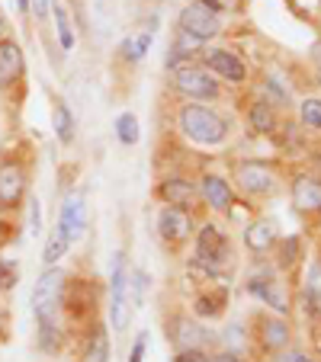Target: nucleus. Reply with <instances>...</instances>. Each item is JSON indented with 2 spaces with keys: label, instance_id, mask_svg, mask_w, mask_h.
Wrapping results in <instances>:
<instances>
[{
  "label": "nucleus",
  "instance_id": "12",
  "mask_svg": "<svg viewBox=\"0 0 321 362\" xmlns=\"http://www.w3.org/2000/svg\"><path fill=\"white\" fill-rule=\"evenodd\" d=\"M154 196L161 205H177V209H186V212H196L199 205V186L196 180L190 177H177V173H171V177H161L154 186Z\"/></svg>",
  "mask_w": 321,
  "mask_h": 362
},
{
  "label": "nucleus",
  "instance_id": "13",
  "mask_svg": "<svg viewBox=\"0 0 321 362\" xmlns=\"http://www.w3.org/2000/svg\"><path fill=\"white\" fill-rule=\"evenodd\" d=\"M177 29H184V33L196 35V39H203V42H212L222 33V16L215 13V10L203 7L199 0H190L177 16Z\"/></svg>",
  "mask_w": 321,
  "mask_h": 362
},
{
  "label": "nucleus",
  "instance_id": "43",
  "mask_svg": "<svg viewBox=\"0 0 321 362\" xmlns=\"http://www.w3.org/2000/svg\"><path fill=\"white\" fill-rule=\"evenodd\" d=\"M0 39H10V20L0 13Z\"/></svg>",
  "mask_w": 321,
  "mask_h": 362
},
{
  "label": "nucleus",
  "instance_id": "6",
  "mask_svg": "<svg viewBox=\"0 0 321 362\" xmlns=\"http://www.w3.org/2000/svg\"><path fill=\"white\" fill-rule=\"evenodd\" d=\"M171 87H174V93H180L190 103L222 100V81H215L199 62L177 64V68L171 71Z\"/></svg>",
  "mask_w": 321,
  "mask_h": 362
},
{
  "label": "nucleus",
  "instance_id": "3",
  "mask_svg": "<svg viewBox=\"0 0 321 362\" xmlns=\"http://www.w3.org/2000/svg\"><path fill=\"white\" fill-rule=\"evenodd\" d=\"M68 282V273L62 267H45V273L35 279L33 288V315L35 324H48V327H68L62 311V288Z\"/></svg>",
  "mask_w": 321,
  "mask_h": 362
},
{
  "label": "nucleus",
  "instance_id": "40",
  "mask_svg": "<svg viewBox=\"0 0 321 362\" xmlns=\"http://www.w3.org/2000/svg\"><path fill=\"white\" fill-rule=\"evenodd\" d=\"M7 334H10V311L0 305V343L7 340Z\"/></svg>",
  "mask_w": 321,
  "mask_h": 362
},
{
  "label": "nucleus",
  "instance_id": "46",
  "mask_svg": "<svg viewBox=\"0 0 321 362\" xmlns=\"http://www.w3.org/2000/svg\"><path fill=\"white\" fill-rule=\"evenodd\" d=\"M315 83H318V87H321V68H318V74H315Z\"/></svg>",
  "mask_w": 321,
  "mask_h": 362
},
{
  "label": "nucleus",
  "instance_id": "15",
  "mask_svg": "<svg viewBox=\"0 0 321 362\" xmlns=\"http://www.w3.org/2000/svg\"><path fill=\"white\" fill-rule=\"evenodd\" d=\"M164 327H167V337H171L174 349H205L209 346V330L193 315H171L164 321Z\"/></svg>",
  "mask_w": 321,
  "mask_h": 362
},
{
  "label": "nucleus",
  "instance_id": "45",
  "mask_svg": "<svg viewBox=\"0 0 321 362\" xmlns=\"http://www.w3.org/2000/svg\"><path fill=\"white\" fill-rule=\"evenodd\" d=\"M222 4H225V7H235V4H238V0H222Z\"/></svg>",
  "mask_w": 321,
  "mask_h": 362
},
{
  "label": "nucleus",
  "instance_id": "26",
  "mask_svg": "<svg viewBox=\"0 0 321 362\" xmlns=\"http://www.w3.org/2000/svg\"><path fill=\"white\" fill-rule=\"evenodd\" d=\"M305 305L315 317H321V247H318V253H315L312 269H308V276H305Z\"/></svg>",
  "mask_w": 321,
  "mask_h": 362
},
{
  "label": "nucleus",
  "instance_id": "7",
  "mask_svg": "<svg viewBox=\"0 0 321 362\" xmlns=\"http://www.w3.org/2000/svg\"><path fill=\"white\" fill-rule=\"evenodd\" d=\"M196 62L222 83H247V77H251L247 62L235 48H225V45H205Z\"/></svg>",
  "mask_w": 321,
  "mask_h": 362
},
{
  "label": "nucleus",
  "instance_id": "42",
  "mask_svg": "<svg viewBox=\"0 0 321 362\" xmlns=\"http://www.w3.org/2000/svg\"><path fill=\"white\" fill-rule=\"evenodd\" d=\"M308 58H312V62H315V68H321V39L312 45V52H308Z\"/></svg>",
  "mask_w": 321,
  "mask_h": 362
},
{
  "label": "nucleus",
  "instance_id": "44",
  "mask_svg": "<svg viewBox=\"0 0 321 362\" xmlns=\"http://www.w3.org/2000/svg\"><path fill=\"white\" fill-rule=\"evenodd\" d=\"M16 10H20L23 16H33V13H29V0H16Z\"/></svg>",
  "mask_w": 321,
  "mask_h": 362
},
{
  "label": "nucleus",
  "instance_id": "17",
  "mask_svg": "<svg viewBox=\"0 0 321 362\" xmlns=\"http://www.w3.org/2000/svg\"><path fill=\"white\" fill-rule=\"evenodd\" d=\"M26 74V58H23V45L10 35V39H0V93L4 90H13L16 83Z\"/></svg>",
  "mask_w": 321,
  "mask_h": 362
},
{
  "label": "nucleus",
  "instance_id": "20",
  "mask_svg": "<svg viewBox=\"0 0 321 362\" xmlns=\"http://www.w3.org/2000/svg\"><path fill=\"white\" fill-rule=\"evenodd\" d=\"M247 125H251L257 135H274L280 129V116H276V106L266 100H254L247 106Z\"/></svg>",
  "mask_w": 321,
  "mask_h": 362
},
{
  "label": "nucleus",
  "instance_id": "1",
  "mask_svg": "<svg viewBox=\"0 0 321 362\" xmlns=\"http://www.w3.org/2000/svg\"><path fill=\"white\" fill-rule=\"evenodd\" d=\"M190 267L196 269V273H203L209 282L228 279V273H232V267H235V247H232V238L225 234V228L215 225V221L196 225Z\"/></svg>",
  "mask_w": 321,
  "mask_h": 362
},
{
  "label": "nucleus",
  "instance_id": "33",
  "mask_svg": "<svg viewBox=\"0 0 321 362\" xmlns=\"http://www.w3.org/2000/svg\"><path fill=\"white\" fill-rule=\"evenodd\" d=\"M222 343H225V349H232V353H244V343H247V330L241 327V324H228L225 337H222Z\"/></svg>",
  "mask_w": 321,
  "mask_h": 362
},
{
  "label": "nucleus",
  "instance_id": "18",
  "mask_svg": "<svg viewBox=\"0 0 321 362\" xmlns=\"http://www.w3.org/2000/svg\"><path fill=\"white\" fill-rule=\"evenodd\" d=\"M276 240H280V231L274 218H254L244 225V250L251 257H266L276 247Z\"/></svg>",
  "mask_w": 321,
  "mask_h": 362
},
{
  "label": "nucleus",
  "instance_id": "9",
  "mask_svg": "<svg viewBox=\"0 0 321 362\" xmlns=\"http://www.w3.org/2000/svg\"><path fill=\"white\" fill-rule=\"evenodd\" d=\"M254 340H257L260 353L280 356L293 346V324L286 321V315L260 311V315L254 317Z\"/></svg>",
  "mask_w": 321,
  "mask_h": 362
},
{
  "label": "nucleus",
  "instance_id": "8",
  "mask_svg": "<svg viewBox=\"0 0 321 362\" xmlns=\"http://www.w3.org/2000/svg\"><path fill=\"white\" fill-rule=\"evenodd\" d=\"M154 231L164 247L180 250V247L190 244L193 234H196V215L186 212V209H177V205H161V209H157V218H154Z\"/></svg>",
  "mask_w": 321,
  "mask_h": 362
},
{
  "label": "nucleus",
  "instance_id": "10",
  "mask_svg": "<svg viewBox=\"0 0 321 362\" xmlns=\"http://www.w3.org/2000/svg\"><path fill=\"white\" fill-rule=\"evenodd\" d=\"M247 292L257 301H264L270 311L276 315H289V298L283 282L276 279V267H257L251 276H247Z\"/></svg>",
  "mask_w": 321,
  "mask_h": 362
},
{
  "label": "nucleus",
  "instance_id": "23",
  "mask_svg": "<svg viewBox=\"0 0 321 362\" xmlns=\"http://www.w3.org/2000/svg\"><path fill=\"white\" fill-rule=\"evenodd\" d=\"M151 39H154V29H148V26H145V33L125 35V39L119 42V58H123V62H129V64H138L145 55H148Z\"/></svg>",
  "mask_w": 321,
  "mask_h": 362
},
{
  "label": "nucleus",
  "instance_id": "11",
  "mask_svg": "<svg viewBox=\"0 0 321 362\" xmlns=\"http://www.w3.org/2000/svg\"><path fill=\"white\" fill-rule=\"evenodd\" d=\"M196 186H199V202H203L209 212H215V215H232L235 212L238 192H235V186H232L228 177L209 170L196 180Z\"/></svg>",
  "mask_w": 321,
  "mask_h": 362
},
{
  "label": "nucleus",
  "instance_id": "36",
  "mask_svg": "<svg viewBox=\"0 0 321 362\" xmlns=\"http://www.w3.org/2000/svg\"><path fill=\"white\" fill-rule=\"evenodd\" d=\"M145 349H148V334H138L135 343H132V353H129V362H142L145 359Z\"/></svg>",
  "mask_w": 321,
  "mask_h": 362
},
{
  "label": "nucleus",
  "instance_id": "32",
  "mask_svg": "<svg viewBox=\"0 0 321 362\" xmlns=\"http://www.w3.org/2000/svg\"><path fill=\"white\" fill-rule=\"evenodd\" d=\"M145 292H148V273H142V269H129V301H132V308H142Z\"/></svg>",
  "mask_w": 321,
  "mask_h": 362
},
{
  "label": "nucleus",
  "instance_id": "34",
  "mask_svg": "<svg viewBox=\"0 0 321 362\" xmlns=\"http://www.w3.org/2000/svg\"><path fill=\"white\" fill-rule=\"evenodd\" d=\"M16 279H20V269H16V263L13 260H0V295L13 292Z\"/></svg>",
  "mask_w": 321,
  "mask_h": 362
},
{
  "label": "nucleus",
  "instance_id": "22",
  "mask_svg": "<svg viewBox=\"0 0 321 362\" xmlns=\"http://www.w3.org/2000/svg\"><path fill=\"white\" fill-rule=\"evenodd\" d=\"M270 253H276L274 267L283 269V273H289V269H295V267H299V260H302V238H295V234H289V238H280Z\"/></svg>",
  "mask_w": 321,
  "mask_h": 362
},
{
  "label": "nucleus",
  "instance_id": "2",
  "mask_svg": "<svg viewBox=\"0 0 321 362\" xmlns=\"http://www.w3.org/2000/svg\"><path fill=\"white\" fill-rule=\"evenodd\" d=\"M177 129L186 141L199 144V148H219V144L228 141V119L222 112L209 110L203 103H190L177 110Z\"/></svg>",
  "mask_w": 321,
  "mask_h": 362
},
{
  "label": "nucleus",
  "instance_id": "21",
  "mask_svg": "<svg viewBox=\"0 0 321 362\" xmlns=\"http://www.w3.org/2000/svg\"><path fill=\"white\" fill-rule=\"evenodd\" d=\"M52 129H55V138L68 148L74 144V135H77V122H74V112L68 110L64 100H52Z\"/></svg>",
  "mask_w": 321,
  "mask_h": 362
},
{
  "label": "nucleus",
  "instance_id": "28",
  "mask_svg": "<svg viewBox=\"0 0 321 362\" xmlns=\"http://www.w3.org/2000/svg\"><path fill=\"white\" fill-rule=\"evenodd\" d=\"M64 340H68V327H48V324H39V337H35V343H39L42 353H48V356L62 353Z\"/></svg>",
  "mask_w": 321,
  "mask_h": 362
},
{
  "label": "nucleus",
  "instance_id": "31",
  "mask_svg": "<svg viewBox=\"0 0 321 362\" xmlns=\"http://www.w3.org/2000/svg\"><path fill=\"white\" fill-rule=\"evenodd\" d=\"M299 122L308 132H321V96H305L299 103Z\"/></svg>",
  "mask_w": 321,
  "mask_h": 362
},
{
  "label": "nucleus",
  "instance_id": "25",
  "mask_svg": "<svg viewBox=\"0 0 321 362\" xmlns=\"http://www.w3.org/2000/svg\"><path fill=\"white\" fill-rule=\"evenodd\" d=\"M264 100L266 103H274V106H293V90H289V83H286V77L283 74H276V71H266L264 74Z\"/></svg>",
  "mask_w": 321,
  "mask_h": 362
},
{
  "label": "nucleus",
  "instance_id": "35",
  "mask_svg": "<svg viewBox=\"0 0 321 362\" xmlns=\"http://www.w3.org/2000/svg\"><path fill=\"white\" fill-rule=\"evenodd\" d=\"M29 13L39 23H45L48 16H52V4H48V0H29Z\"/></svg>",
  "mask_w": 321,
  "mask_h": 362
},
{
  "label": "nucleus",
  "instance_id": "39",
  "mask_svg": "<svg viewBox=\"0 0 321 362\" xmlns=\"http://www.w3.org/2000/svg\"><path fill=\"white\" fill-rule=\"evenodd\" d=\"M29 202V221H33V234L42 231V212H39V199H26Z\"/></svg>",
  "mask_w": 321,
  "mask_h": 362
},
{
  "label": "nucleus",
  "instance_id": "41",
  "mask_svg": "<svg viewBox=\"0 0 321 362\" xmlns=\"http://www.w3.org/2000/svg\"><path fill=\"white\" fill-rule=\"evenodd\" d=\"M276 362H315L312 356H305V353H280L276 356Z\"/></svg>",
  "mask_w": 321,
  "mask_h": 362
},
{
  "label": "nucleus",
  "instance_id": "24",
  "mask_svg": "<svg viewBox=\"0 0 321 362\" xmlns=\"http://www.w3.org/2000/svg\"><path fill=\"white\" fill-rule=\"evenodd\" d=\"M113 356V346H110V334L103 324H94V334H90L87 346H84V356L81 362H110Z\"/></svg>",
  "mask_w": 321,
  "mask_h": 362
},
{
  "label": "nucleus",
  "instance_id": "38",
  "mask_svg": "<svg viewBox=\"0 0 321 362\" xmlns=\"http://www.w3.org/2000/svg\"><path fill=\"white\" fill-rule=\"evenodd\" d=\"M203 362H244L238 353H232V349H219V353H205Z\"/></svg>",
  "mask_w": 321,
  "mask_h": 362
},
{
  "label": "nucleus",
  "instance_id": "5",
  "mask_svg": "<svg viewBox=\"0 0 321 362\" xmlns=\"http://www.w3.org/2000/svg\"><path fill=\"white\" fill-rule=\"evenodd\" d=\"M29 164L16 154L10 158H0V218L20 212L23 202L29 199Z\"/></svg>",
  "mask_w": 321,
  "mask_h": 362
},
{
  "label": "nucleus",
  "instance_id": "37",
  "mask_svg": "<svg viewBox=\"0 0 321 362\" xmlns=\"http://www.w3.org/2000/svg\"><path fill=\"white\" fill-rule=\"evenodd\" d=\"M205 353H209V349H177V353H174V362H203Z\"/></svg>",
  "mask_w": 321,
  "mask_h": 362
},
{
  "label": "nucleus",
  "instance_id": "27",
  "mask_svg": "<svg viewBox=\"0 0 321 362\" xmlns=\"http://www.w3.org/2000/svg\"><path fill=\"white\" fill-rule=\"evenodd\" d=\"M52 20H55V35H58L62 52H71V48H74V29H71L68 7H64L62 0H55V4H52Z\"/></svg>",
  "mask_w": 321,
  "mask_h": 362
},
{
  "label": "nucleus",
  "instance_id": "30",
  "mask_svg": "<svg viewBox=\"0 0 321 362\" xmlns=\"http://www.w3.org/2000/svg\"><path fill=\"white\" fill-rule=\"evenodd\" d=\"M68 250H71L68 240H64L58 231H52L45 240V247H42V263H45V267H58L62 257H68Z\"/></svg>",
  "mask_w": 321,
  "mask_h": 362
},
{
  "label": "nucleus",
  "instance_id": "16",
  "mask_svg": "<svg viewBox=\"0 0 321 362\" xmlns=\"http://www.w3.org/2000/svg\"><path fill=\"white\" fill-rule=\"evenodd\" d=\"M55 231L62 234L68 244H74V240L84 238V231H87V202H84L81 192H71V196L62 199Z\"/></svg>",
  "mask_w": 321,
  "mask_h": 362
},
{
  "label": "nucleus",
  "instance_id": "47",
  "mask_svg": "<svg viewBox=\"0 0 321 362\" xmlns=\"http://www.w3.org/2000/svg\"><path fill=\"white\" fill-rule=\"evenodd\" d=\"M318 231H321V215H318Z\"/></svg>",
  "mask_w": 321,
  "mask_h": 362
},
{
  "label": "nucleus",
  "instance_id": "19",
  "mask_svg": "<svg viewBox=\"0 0 321 362\" xmlns=\"http://www.w3.org/2000/svg\"><path fill=\"white\" fill-rule=\"evenodd\" d=\"M225 308H228V288H225V282H219V286H209L203 292H196V298H193V317L196 321H219L225 315Z\"/></svg>",
  "mask_w": 321,
  "mask_h": 362
},
{
  "label": "nucleus",
  "instance_id": "14",
  "mask_svg": "<svg viewBox=\"0 0 321 362\" xmlns=\"http://www.w3.org/2000/svg\"><path fill=\"white\" fill-rule=\"evenodd\" d=\"M289 199L293 209L302 218H318L321 215V177L318 173H295L289 183Z\"/></svg>",
  "mask_w": 321,
  "mask_h": 362
},
{
  "label": "nucleus",
  "instance_id": "4",
  "mask_svg": "<svg viewBox=\"0 0 321 362\" xmlns=\"http://www.w3.org/2000/svg\"><path fill=\"white\" fill-rule=\"evenodd\" d=\"M232 180H235L232 183L235 192H241L244 199H266L280 189V170L270 160H260V158L235 160Z\"/></svg>",
  "mask_w": 321,
  "mask_h": 362
},
{
  "label": "nucleus",
  "instance_id": "29",
  "mask_svg": "<svg viewBox=\"0 0 321 362\" xmlns=\"http://www.w3.org/2000/svg\"><path fill=\"white\" fill-rule=\"evenodd\" d=\"M116 138L125 148H135L138 138H142V129H138V116L135 112H119L116 116Z\"/></svg>",
  "mask_w": 321,
  "mask_h": 362
}]
</instances>
